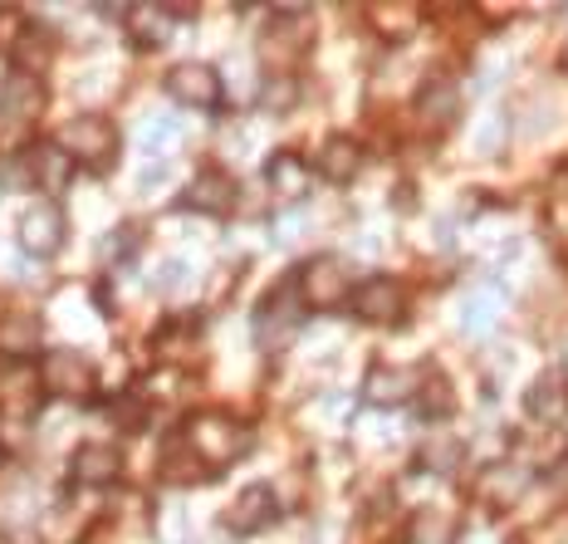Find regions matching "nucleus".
Returning a JSON list of instances; mask_svg holds the SVG:
<instances>
[{
    "instance_id": "obj_4",
    "label": "nucleus",
    "mask_w": 568,
    "mask_h": 544,
    "mask_svg": "<svg viewBox=\"0 0 568 544\" xmlns=\"http://www.w3.org/2000/svg\"><path fill=\"white\" fill-rule=\"evenodd\" d=\"M348 314L368 329H397L407 319V285L397 275H368L353 280L348 294Z\"/></svg>"
},
{
    "instance_id": "obj_14",
    "label": "nucleus",
    "mask_w": 568,
    "mask_h": 544,
    "mask_svg": "<svg viewBox=\"0 0 568 544\" xmlns=\"http://www.w3.org/2000/svg\"><path fill=\"white\" fill-rule=\"evenodd\" d=\"M417 383H422L417 369H402V363H373V369L363 373V402H368V407H383V412L407 407V402L417 397Z\"/></svg>"
},
{
    "instance_id": "obj_17",
    "label": "nucleus",
    "mask_w": 568,
    "mask_h": 544,
    "mask_svg": "<svg viewBox=\"0 0 568 544\" xmlns=\"http://www.w3.org/2000/svg\"><path fill=\"white\" fill-rule=\"evenodd\" d=\"M44 103H50L44 79L16 74V69L0 79V118H6V123H34V118L44 113Z\"/></svg>"
},
{
    "instance_id": "obj_19",
    "label": "nucleus",
    "mask_w": 568,
    "mask_h": 544,
    "mask_svg": "<svg viewBox=\"0 0 568 544\" xmlns=\"http://www.w3.org/2000/svg\"><path fill=\"white\" fill-rule=\"evenodd\" d=\"M525 417L539 422V427H559V422L568 417V383L559 373H539L535 383L525 387Z\"/></svg>"
},
{
    "instance_id": "obj_27",
    "label": "nucleus",
    "mask_w": 568,
    "mask_h": 544,
    "mask_svg": "<svg viewBox=\"0 0 568 544\" xmlns=\"http://www.w3.org/2000/svg\"><path fill=\"white\" fill-rule=\"evenodd\" d=\"M260 109L265 113H294L300 109V79L294 74H265V84H260Z\"/></svg>"
},
{
    "instance_id": "obj_15",
    "label": "nucleus",
    "mask_w": 568,
    "mask_h": 544,
    "mask_svg": "<svg viewBox=\"0 0 568 544\" xmlns=\"http://www.w3.org/2000/svg\"><path fill=\"white\" fill-rule=\"evenodd\" d=\"M118 476H123V452L109 442H84L69 456V481L84 491H109Z\"/></svg>"
},
{
    "instance_id": "obj_1",
    "label": "nucleus",
    "mask_w": 568,
    "mask_h": 544,
    "mask_svg": "<svg viewBox=\"0 0 568 544\" xmlns=\"http://www.w3.org/2000/svg\"><path fill=\"white\" fill-rule=\"evenodd\" d=\"M176 442L192 452V461L206 476H221V471L235 466V461L251 452V427L235 422L231 412H196V417L182 422Z\"/></svg>"
},
{
    "instance_id": "obj_11",
    "label": "nucleus",
    "mask_w": 568,
    "mask_h": 544,
    "mask_svg": "<svg viewBox=\"0 0 568 544\" xmlns=\"http://www.w3.org/2000/svg\"><path fill=\"white\" fill-rule=\"evenodd\" d=\"M275 520H280V495H275V486H265V481L245 486V491L226 505V511H221V525H226L235 540L265 535V530L275 525Z\"/></svg>"
},
{
    "instance_id": "obj_33",
    "label": "nucleus",
    "mask_w": 568,
    "mask_h": 544,
    "mask_svg": "<svg viewBox=\"0 0 568 544\" xmlns=\"http://www.w3.org/2000/svg\"><path fill=\"white\" fill-rule=\"evenodd\" d=\"M168 177H172V168H168V162H158V168H148V172H142L138 192H142V197H148V192H158V182H168Z\"/></svg>"
},
{
    "instance_id": "obj_32",
    "label": "nucleus",
    "mask_w": 568,
    "mask_h": 544,
    "mask_svg": "<svg viewBox=\"0 0 568 544\" xmlns=\"http://www.w3.org/2000/svg\"><path fill=\"white\" fill-rule=\"evenodd\" d=\"M186 285V260H168V270L158 275V290H176Z\"/></svg>"
},
{
    "instance_id": "obj_10",
    "label": "nucleus",
    "mask_w": 568,
    "mask_h": 544,
    "mask_svg": "<svg viewBox=\"0 0 568 544\" xmlns=\"http://www.w3.org/2000/svg\"><path fill=\"white\" fill-rule=\"evenodd\" d=\"M69 241V216L59 201H34V206L20 211L16 221V245L26 251L30 260H54Z\"/></svg>"
},
{
    "instance_id": "obj_8",
    "label": "nucleus",
    "mask_w": 568,
    "mask_h": 544,
    "mask_svg": "<svg viewBox=\"0 0 568 544\" xmlns=\"http://www.w3.org/2000/svg\"><path fill=\"white\" fill-rule=\"evenodd\" d=\"M40 387L50 397L84 402L99 393V369H93V359H84L79 349H44L40 353Z\"/></svg>"
},
{
    "instance_id": "obj_34",
    "label": "nucleus",
    "mask_w": 568,
    "mask_h": 544,
    "mask_svg": "<svg viewBox=\"0 0 568 544\" xmlns=\"http://www.w3.org/2000/svg\"><path fill=\"white\" fill-rule=\"evenodd\" d=\"M402 187V192H397V211H412V206H417V187H412V182H397Z\"/></svg>"
},
{
    "instance_id": "obj_12",
    "label": "nucleus",
    "mask_w": 568,
    "mask_h": 544,
    "mask_svg": "<svg viewBox=\"0 0 568 544\" xmlns=\"http://www.w3.org/2000/svg\"><path fill=\"white\" fill-rule=\"evenodd\" d=\"M265 187H270V197H275V201H284V206H300V201L314 192L310 158H304V152H294V148L270 152V158H265Z\"/></svg>"
},
{
    "instance_id": "obj_28",
    "label": "nucleus",
    "mask_w": 568,
    "mask_h": 544,
    "mask_svg": "<svg viewBox=\"0 0 568 544\" xmlns=\"http://www.w3.org/2000/svg\"><path fill=\"white\" fill-rule=\"evenodd\" d=\"M138 245H142V231L133 226V221H123V226L103 241V260H109V265H113V260H118V265H133Z\"/></svg>"
},
{
    "instance_id": "obj_18",
    "label": "nucleus",
    "mask_w": 568,
    "mask_h": 544,
    "mask_svg": "<svg viewBox=\"0 0 568 544\" xmlns=\"http://www.w3.org/2000/svg\"><path fill=\"white\" fill-rule=\"evenodd\" d=\"M412 113H417L422 128H432V133H446V128H456L460 118V89L452 84V79H426V84L417 89V99H412Z\"/></svg>"
},
{
    "instance_id": "obj_31",
    "label": "nucleus",
    "mask_w": 568,
    "mask_h": 544,
    "mask_svg": "<svg viewBox=\"0 0 568 544\" xmlns=\"http://www.w3.org/2000/svg\"><path fill=\"white\" fill-rule=\"evenodd\" d=\"M495 314H500V300H495V294H490V300H485V294H476V300H470V310H466V329L476 334L480 319H485V324H495Z\"/></svg>"
},
{
    "instance_id": "obj_20",
    "label": "nucleus",
    "mask_w": 568,
    "mask_h": 544,
    "mask_svg": "<svg viewBox=\"0 0 568 544\" xmlns=\"http://www.w3.org/2000/svg\"><path fill=\"white\" fill-rule=\"evenodd\" d=\"M123 26H128V40H133V50H162V44L172 40V6H128L123 10Z\"/></svg>"
},
{
    "instance_id": "obj_36",
    "label": "nucleus",
    "mask_w": 568,
    "mask_h": 544,
    "mask_svg": "<svg viewBox=\"0 0 568 544\" xmlns=\"http://www.w3.org/2000/svg\"><path fill=\"white\" fill-rule=\"evenodd\" d=\"M510 544H535V540H525V535H519V540H510Z\"/></svg>"
},
{
    "instance_id": "obj_16",
    "label": "nucleus",
    "mask_w": 568,
    "mask_h": 544,
    "mask_svg": "<svg viewBox=\"0 0 568 544\" xmlns=\"http://www.w3.org/2000/svg\"><path fill=\"white\" fill-rule=\"evenodd\" d=\"M20 162H26V177H30V187L34 192H50L59 197L69 182H74V162L64 158V148L54 143V138H44V143H30L26 152H20Z\"/></svg>"
},
{
    "instance_id": "obj_30",
    "label": "nucleus",
    "mask_w": 568,
    "mask_h": 544,
    "mask_svg": "<svg viewBox=\"0 0 568 544\" xmlns=\"http://www.w3.org/2000/svg\"><path fill=\"white\" fill-rule=\"evenodd\" d=\"M172 143H176V128H172V118H162V123H148V133H142V152H172Z\"/></svg>"
},
{
    "instance_id": "obj_5",
    "label": "nucleus",
    "mask_w": 568,
    "mask_h": 544,
    "mask_svg": "<svg viewBox=\"0 0 568 544\" xmlns=\"http://www.w3.org/2000/svg\"><path fill=\"white\" fill-rule=\"evenodd\" d=\"M304 319H310V314H304V304H300V294H294V285H290V280H280V285L255 304L251 334H255V344L265 349V353H275V349H284L294 334H300Z\"/></svg>"
},
{
    "instance_id": "obj_7",
    "label": "nucleus",
    "mask_w": 568,
    "mask_h": 544,
    "mask_svg": "<svg viewBox=\"0 0 568 544\" xmlns=\"http://www.w3.org/2000/svg\"><path fill=\"white\" fill-rule=\"evenodd\" d=\"M310 26V10H300V6H290V10H275V20H270L265 30H260V59L270 64V74H294L290 64H300L304 50L314 44V34L304 30Z\"/></svg>"
},
{
    "instance_id": "obj_13",
    "label": "nucleus",
    "mask_w": 568,
    "mask_h": 544,
    "mask_svg": "<svg viewBox=\"0 0 568 544\" xmlns=\"http://www.w3.org/2000/svg\"><path fill=\"white\" fill-rule=\"evenodd\" d=\"M363 162H368V148H363L358 138L353 133H328L324 143H318L310 168H314V177H324L328 187H348V182H358Z\"/></svg>"
},
{
    "instance_id": "obj_25",
    "label": "nucleus",
    "mask_w": 568,
    "mask_h": 544,
    "mask_svg": "<svg viewBox=\"0 0 568 544\" xmlns=\"http://www.w3.org/2000/svg\"><path fill=\"white\" fill-rule=\"evenodd\" d=\"M460 461H466V442L446 427H432L426 442L417 446V471H426V476H452Z\"/></svg>"
},
{
    "instance_id": "obj_21",
    "label": "nucleus",
    "mask_w": 568,
    "mask_h": 544,
    "mask_svg": "<svg viewBox=\"0 0 568 544\" xmlns=\"http://www.w3.org/2000/svg\"><path fill=\"white\" fill-rule=\"evenodd\" d=\"M460 540V520L446 505H417L402 525V544H456Z\"/></svg>"
},
{
    "instance_id": "obj_9",
    "label": "nucleus",
    "mask_w": 568,
    "mask_h": 544,
    "mask_svg": "<svg viewBox=\"0 0 568 544\" xmlns=\"http://www.w3.org/2000/svg\"><path fill=\"white\" fill-rule=\"evenodd\" d=\"M182 211H192V216H206V221H231L235 206H241V182L226 172V168H201L192 182L182 187Z\"/></svg>"
},
{
    "instance_id": "obj_35",
    "label": "nucleus",
    "mask_w": 568,
    "mask_h": 544,
    "mask_svg": "<svg viewBox=\"0 0 568 544\" xmlns=\"http://www.w3.org/2000/svg\"><path fill=\"white\" fill-rule=\"evenodd\" d=\"M554 373H559L564 383H568V344H564V359H559V369H554Z\"/></svg>"
},
{
    "instance_id": "obj_23",
    "label": "nucleus",
    "mask_w": 568,
    "mask_h": 544,
    "mask_svg": "<svg viewBox=\"0 0 568 544\" xmlns=\"http://www.w3.org/2000/svg\"><path fill=\"white\" fill-rule=\"evenodd\" d=\"M412 407H417V417H422V422L442 427V422H452V417H456V383H452L446 373H422Z\"/></svg>"
},
{
    "instance_id": "obj_29",
    "label": "nucleus",
    "mask_w": 568,
    "mask_h": 544,
    "mask_svg": "<svg viewBox=\"0 0 568 544\" xmlns=\"http://www.w3.org/2000/svg\"><path fill=\"white\" fill-rule=\"evenodd\" d=\"M109 412H113V427H123V432H142V427H148V402H133V393L113 397Z\"/></svg>"
},
{
    "instance_id": "obj_2",
    "label": "nucleus",
    "mask_w": 568,
    "mask_h": 544,
    "mask_svg": "<svg viewBox=\"0 0 568 544\" xmlns=\"http://www.w3.org/2000/svg\"><path fill=\"white\" fill-rule=\"evenodd\" d=\"M54 143L64 148V158L74 162V168L109 172L113 162H118V148H123V138H118L113 118H103V113H74L54 133Z\"/></svg>"
},
{
    "instance_id": "obj_22",
    "label": "nucleus",
    "mask_w": 568,
    "mask_h": 544,
    "mask_svg": "<svg viewBox=\"0 0 568 544\" xmlns=\"http://www.w3.org/2000/svg\"><path fill=\"white\" fill-rule=\"evenodd\" d=\"M54 50H59L54 30H44V26H26V30L16 34V44H10V69H16V74H34V79H44V69L54 64Z\"/></svg>"
},
{
    "instance_id": "obj_24",
    "label": "nucleus",
    "mask_w": 568,
    "mask_h": 544,
    "mask_svg": "<svg viewBox=\"0 0 568 544\" xmlns=\"http://www.w3.org/2000/svg\"><path fill=\"white\" fill-rule=\"evenodd\" d=\"M40 319L34 314H6L0 319V359L6 363H30L40 359Z\"/></svg>"
},
{
    "instance_id": "obj_3",
    "label": "nucleus",
    "mask_w": 568,
    "mask_h": 544,
    "mask_svg": "<svg viewBox=\"0 0 568 544\" xmlns=\"http://www.w3.org/2000/svg\"><path fill=\"white\" fill-rule=\"evenodd\" d=\"M290 285H294V294H300L304 314H328V310H348L353 275L338 255H310V260L294 265Z\"/></svg>"
},
{
    "instance_id": "obj_26",
    "label": "nucleus",
    "mask_w": 568,
    "mask_h": 544,
    "mask_svg": "<svg viewBox=\"0 0 568 544\" xmlns=\"http://www.w3.org/2000/svg\"><path fill=\"white\" fill-rule=\"evenodd\" d=\"M30 407H16V402H0V461L26 452L30 442Z\"/></svg>"
},
{
    "instance_id": "obj_6",
    "label": "nucleus",
    "mask_w": 568,
    "mask_h": 544,
    "mask_svg": "<svg viewBox=\"0 0 568 544\" xmlns=\"http://www.w3.org/2000/svg\"><path fill=\"white\" fill-rule=\"evenodd\" d=\"M162 89H168V99L176 109H196V113H221V103H226V84H221V69L206 64V59H182V64L168 69V79H162Z\"/></svg>"
}]
</instances>
